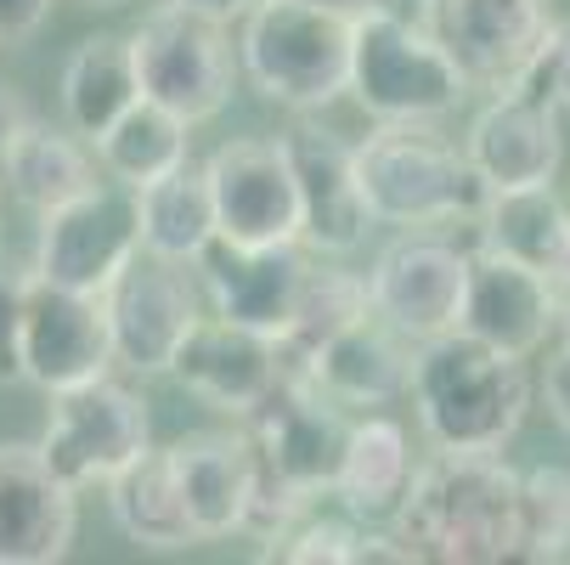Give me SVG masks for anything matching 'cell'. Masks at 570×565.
I'll return each instance as SVG.
<instances>
[{"instance_id":"1","label":"cell","mask_w":570,"mask_h":565,"mask_svg":"<svg viewBox=\"0 0 570 565\" xmlns=\"http://www.w3.org/2000/svg\"><path fill=\"white\" fill-rule=\"evenodd\" d=\"M520 526V469L498 452H446L413 469V487L395 504L390 532L413 559L435 565H498L514 559Z\"/></svg>"},{"instance_id":"2","label":"cell","mask_w":570,"mask_h":565,"mask_svg":"<svg viewBox=\"0 0 570 565\" xmlns=\"http://www.w3.org/2000/svg\"><path fill=\"white\" fill-rule=\"evenodd\" d=\"M413 408L430 447L446 452H503L531 408L525 357H509L474 334L424 340L413 357Z\"/></svg>"},{"instance_id":"3","label":"cell","mask_w":570,"mask_h":565,"mask_svg":"<svg viewBox=\"0 0 570 565\" xmlns=\"http://www.w3.org/2000/svg\"><path fill=\"white\" fill-rule=\"evenodd\" d=\"M356 176L367 193V210L379 226H452V221H480L492 187L480 182L474 158L435 136L430 119L413 125H379L367 142H356Z\"/></svg>"},{"instance_id":"4","label":"cell","mask_w":570,"mask_h":565,"mask_svg":"<svg viewBox=\"0 0 570 565\" xmlns=\"http://www.w3.org/2000/svg\"><path fill=\"white\" fill-rule=\"evenodd\" d=\"M351 46L356 18L322 0H255L243 18L237 62L266 103L311 114L351 91Z\"/></svg>"},{"instance_id":"5","label":"cell","mask_w":570,"mask_h":565,"mask_svg":"<svg viewBox=\"0 0 570 565\" xmlns=\"http://www.w3.org/2000/svg\"><path fill=\"white\" fill-rule=\"evenodd\" d=\"M469 74L452 62V51L430 35L424 18H406L395 7L356 18L351 46V97L379 125H413V119H446L469 97Z\"/></svg>"},{"instance_id":"6","label":"cell","mask_w":570,"mask_h":565,"mask_svg":"<svg viewBox=\"0 0 570 565\" xmlns=\"http://www.w3.org/2000/svg\"><path fill=\"white\" fill-rule=\"evenodd\" d=\"M147 447H153V419H147V401L130 384L102 373L91 384H73V390L51 396L40 452L73 493L108 487Z\"/></svg>"},{"instance_id":"7","label":"cell","mask_w":570,"mask_h":565,"mask_svg":"<svg viewBox=\"0 0 570 565\" xmlns=\"http://www.w3.org/2000/svg\"><path fill=\"white\" fill-rule=\"evenodd\" d=\"M136 255H141V198H136V187H125L114 176L40 215L35 277H46V283L102 294Z\"/></svg>"},{"instance_id":"8","label":"cell","mask_w":570,"mask_h":565,"mask_svg":"<svg viewBox=\"0 0 570 565\" xmlns=\"http://www.w3.org/2000/svg\"><path fill=\"white\" fill-rule=\"evenodd\" d=\"M130 51H136V74H141V97L165 103L187 125H204L232 103L237 68H232L226 23L198 18L187 7H158L130 35Z\"/></svg>"},{"instance_id":"9","label":"cell","mask_w":570,"mask_h":565,"mask_svg":"<svg viewBox=\"0 0 570 565\" xmlns=\"http://www.w3.org/2000/svg\"><path fill=\"white\" fill-rule=\"evenodd\" d=\"M419 18L469 74V86L492 97L525 86L553 35L548 0H419Z\"/></svg>"},{"instance_id":"10","label":"cell","mask_w":570,"mask_h":565,"mask_svg":"<svg viewBox=\"0 0 570 565\" xmlns=\"http://www.w3.org/2000/svg\"><path fill=\"white\" fill-rule=\"evenodd\" d=\"M102 305H108V329H114L119 368H130L141 379L170 373L181 340L193 334V322L204 316L198 311L193 272L181 261L147 255V250L102 289Z\"/></svg>"},{"instance_id":"11","label":"cell","mask_w":570,"mask_h":565,"mask_svg":"<svg viewBox=\"0 0 570 565\" xmlns=\"http://www.w3.org/2000/svg\"><path fill=\"white\" fill-rule=\"evenodd\" d=\"M373 311L384 322L424 345L463 329V300H469V250L446 244L435 232H406L373 261L367 272Z\"/></svg>"},{"instance_id":"12","label":"cell","mask_w":570,"mask_h":565,"mask_svg":"<svg viewBox=\"0 0 570 565\" xmlns=\"http://www.w3.org/2000/svg\"><path fill=\"white\" fill-rule=\"evenodd\" d=\"M204 176L226 244H299V182L283 136H243L215 147L204 158Z\"/></svg>"},{"instance_id":"13","label":"cell","mask_w":570,"mask_h":565,"mask_svg":"<svg viewBox=\"0 0 570 565\" xmlns=\"http://www.w3.org/2000/svg\"><path fill=\"white\" fill-rule=\"evenodd\" d=\"M283 147L299 182V244L322 261L356 255L367 244V232L379 226L356 176V147L316 125L283 130Z\"/></svg>"},{"instance_id":"14","label":"cell","mask_w":570,"mask_h":565,"mask_svg":"<svg viewBox=\"0 0 570 565\" xmlns=\"http://www.w3.org/2000/svg\"><path fill=\"white\" fill-rule=\"evenodd\" d=\"M114 329L102 294H79L62 283L35 277L29 283V316H23V379L46 396L91 384L114 368Z\"/></svg>"},{"instance_id":"15","label":"cell","mask_w":570,"mask_h":565,"mask_svg":"<svg viewBox=\"0 0 570 565\" xmlns=\"http://www.w3.org/2000/svg\"><path fill=\"white\" fill-rule=\"evenodd\" d=\"M193 272L215 316H232L243 329L283 340L294 329L311 261L305 244H226V237H215Z\"/></svg>"},{"instance_id":"16","label":"cell","mask_w":570,"mask_h":565,"mask_svg":"<svg viewBox=\"0 0 570 565\" xmlns=\"http://www.w3.org/2000/svg\"><path fill=\"white\" fill-rule=\"evenodd\" d=\"M198 401L232 413V419H249L261 401L288 379V362H283V345L261 329H243L232 316H198L193 334L181 340L176 351V368H170Z\"/></svg>"},{"instance_id":"17","label":"cell","mask_w":570,"mask_h":565,"mask_svg":"<svg viewBox=\"0 0 570 565\" xmlns=\"http://www.w3.org/2000/svg\"><path fill=\"white\" fill-rule=\"evenodd\" d=\"M73 487L46 464L40 441L0 447V565H57L73 543Z\"/></svg>"},{"instance_id":"18","label":"cell","mask_w":570,"mask_h":565,"mask_svg":"<svg viewBox=\"0 0 570 565\" xmlns=\"http://www.w3.org/2000/svg\"><path fill=\"white\" fill-rule=\"evenodd\" d=\"M463 153L474 158L480 182L492 193H509V187H542V182H559V165H564V130H559V114L548 97H531V91H498L485 103L463 136Z\"/></svg>"},{"instance_id":"19","label":"cell","mask_w":570,"mask_h":565,"mask_svg":"<svg viewBox=\"0 0 570 565\" xmlns=\"http://www.w3.org/2000/svg\"><path fill=\"white\" fill-rule=\"evenodd\" d=\"M463 334L498 345L509 357H537L548 334H559L553 277L509 261L498 250H469V300H463Z\"/></svg>"},{"instance_id":"20","label":"cell","mask_w":570,"mask_h":565,"mask_svg":"<svg viewBox=\"0 0 570 565\" xmlns=\"http://www.w3.org/2000/svg\"><path fill=\"white\" fill-rule=\"evenodd\" d=\"M413 357L419 345L395 322H384L379 311H362L334 340H322L311 351L299 379H311L322 396L345 401V408H384V401L413 390Z\"/></svg>"},{"instance_id":"21","label":"cell","mask_w":570,"mask_h":565,"mask_svg":"<svg viewBox=\"0 0 570 565\" xmlns=\"http://www.w3.org/2000/svg\"><path fill=\"white\" fill-rule=\"evenodd\" d=\"M176 480L187 493L193 526L204 543L237 537L249 526V498H255V447L243 430H198L170 447Z\"/></svg>"},{"instance_id":"22","label":"cell","mask_w":570,"mask_h":565,"mask_svg":"<svg viewBox=\"0 0 570 565\" xmlns=\"http://www.w3.org/2000/svg\"><path fill=\"white\" fill-rule=\"evenodd\" d=\"M108 515L114 526L141 543V548H193L204 543L198 526H193V509H187V493L176 480V458L170 447H147L130 469H119L108 480Z\"/></svg>"},{"instance_id":"23","label":"cell","mask_w":570,"mask_h":565,"mask_svg":"<svg viewBox=\"0 0 570 565\" xmlns=\"http://www.w3.org/2000/svg\"><path fill=\"white\" fill-rule=\"evenodd\" d=\"M474 226H480V250L525 261V266H537L548 277L570 261V198H559L553 182L492 193Z\"/></svg>"},{"instance_id":"24","label":"cell","mask_w":570,"mask_h":565,"mask_svg":"<svg viewBox=\"0 0 570 565\" xmlns=\"http://www.w3.org/2000/svg\"><path fill=\"white\" fill-rule=\"evenodd\" d=\"M413 441L406 430L384 413H367L351 425V441H345V464H340V480H334V498L356 515V520H390L395 504L413 487Z\"/></svg>"},{"instance_id":"25","label":"cell","mask_w":570,"mask_h":565,"mask_svg":"<svg viewBox=\"0 0 570 565\" xmlns=\"http://www.w3.org/2000/svg\"><path fill=\"white\" fill-rule=\"evenodd\" d=\"M130 103H141V74H136L130 40H119V35L79 40L68 68H62V119H68V130L97 142Z\"/></svg>"},{"instance_id":"26","label":"cell","mask_w":570,"mask_h":565,"mask_svg":"<svg viewBox=\"0 0 570 565\" xmlns=\"http://www.w3.org/2000/svg\"><path fill=\"white\" fill-rule=\"evenodd\" d=\"M136 198H141V250H147V255L198 266L204 250L220 237L209 176H204V165H193V158H187L181 171L136 187Z\"/></svg>"},{"instance_id":"27","label":"cell","mask_w":570,"mask_h":565,"mask_svg":"<svg viewBox=\"0 0 570 565\" xmlns=\"http://www.w3.org/2000/svg\"><path fill=\"white\" fill-rule=\"evenodd\" d=\"M0 176H7V193L18 204L46 215V210H57V204H68V198L97 187V158L79 147L73 136L29 119L7 147H0Z\"/></svg>"},{"instance_id":"28","label":"cell","mask_w":570,"mask_h":565,"mask_svg":"<svg viewBox=\"0 0 570 565\" xmlns=\"http://www.w3.org/2000/svg\"><path fill=\"white\" fill-rule=\"evenodd\" d=\"M187 119L181 114H170L165 103H153V97H141V103H130L91 147H97V165H102V176H114V182H125V187H147V182H158V176H170V171H181L187 165Z\"/></svg>"},{"instance_id":"29","label":"cell","mask_w":570,"mask_h":565,"mask_svg":"<svg viewBox=\"0 0 570 565\" xmlns=\"http://www.w3.org/2000/svg\"><path fill=\"white\" fill-rule=\"evenodd\" d=\"M362 311H373L367 277H356L345 266H316L311 261V277H305V294H299V311H294V329L277 340L283 345V362H288V379H299V368L311 362V351L322 340H334L345 322H356Z\"/></svg>"},{"instance_id":"30","label":"cell","mask_w":570,"mask_h":565,"mask_svg":"<svg viewBox=\"0 0 570 565\" xmlns=\"http://www.w3.org/2000/svg\"><path fill=\"white\" fill-rule=\"evenodd\" d=\"M514 559L548 565L570 559V469H520V526H514Z\"/></svg>"},{"instance_id":"31","label":"cell","mask_w":570,"mask_h":565,"mask_svg":"<svg viewBox=\"0 0 570 565\" xmlns=\"http://www.w3.org/2000/svg\"><path fill=\"white\" fill-rule=\"evenodd\" d=\"M362 543L367 526L345 509V515H305L294 532H283L277 543H266V559H288V565H362Z\"/></svg>"},{"instance_id":"32","label":"cell","mask_w":570,"mask_h":565,"mask_svg":"<svg viewBox=\"0 0 570 565\" xmlns=\"http://www.w3.org/2000/svg\"><path fill=\"white\" fill-rule=\"evenodd\" d=\"M29 283L35 272H18L0 255V384L23 379V316H29Z\"/></svg>"},{"instance_id":"33","label":"cell","mask_w":570,"mask_h":565,"mask_svg":"<svg viewBox=\"0 0 570 565\" xmlns=\"http://www.w3.org/2000/svg\"><path fill=\"white\" fill-rule=\"evenodd\" d=\"M520 91L548 97L553 108H570V18L553 23V35H548V46H542V57H537V68L525 74Z\"/></svg>"},{"instance_id":"34","label":"cell","mask_w":570,"mask_h":565,"mask_svg":"<svg viewBox=\"0 0 570 565\" xmlns=\"http://www.w3.org/2000/svg\"><path fill=\"white\" fill-rule=\"evenodd\" d=\"M542 401H548V413H553V425L570 436V340L548 357V368H542Z\"/></svg>"},{"instance_id":"35","label":"cell","mask_w":570,"mask_h":565,"mask_svg":"<svg viewBox=\"0 0 570 565\" xmlns=\"http://www.w3.org/2000/svg\"><path fill=\"white\" fill-rule=\"evenodd\" d=\"M46 18H51V0H0V40L18 46V40L40 35Z\"/></svg>"},{"instance_id":"36","label":"cell","mask_w":570,"mask_h":565,"mask_svg":"<svg viewBox=\"0 0 570 565\" xmlns=\"http://www.w3.org/2000/svg\"><path fill=\"white\" fill-rule=\"evenodd\" d=\"M170 7H187V12L215 18V23H237V18H249L255 0H170Z\"/></svg>"},{"instance_id":"37","label":"cell","mask_w":570,"mask_h":565,"mask_svg":"<svg viewBox=\"0 0 570 565\" xmlns=\"http://www.w3.org/2000/svg\"><path fill=\"white\" fill-rule=\"evenodd\" d=\"M23 125H29V108L18 103V91H12V86H0V147H7Z\"/></svg>"},{"instance_id":"38","label":"cell","mask_w":570,"mask_h":565,"mask_svg":"<svg viewBox=\"0 0 570 565\" xmlns=\"http://www.w3.org/2000/svg\"><path fill=\"white\" fill-rule=\"evenodd\" d=\"M553 311H559V334L570 340V261L553 272Z\"/></svg>"},{"instance_id":"39","label":"cell","mask_w":570,"mask_h":565,"mask_svg":"<svg viewBox=\"0 0 570 565\" xmlns=\"http://www.w3.org/2000/svg\"><path fill=\"white\" fill-rule=\"evenodd\" d=\"M322 7H334L345 18H362V12H379V7H395V0H322Z\"/></svg>"}]
</instances>
